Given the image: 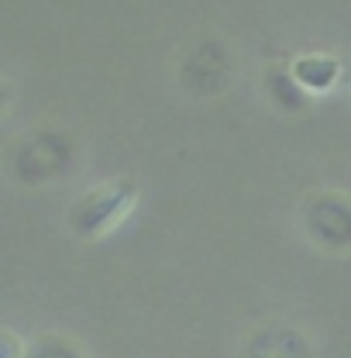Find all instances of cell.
Listing matches in <instances>:
<instances>
[{"label":"cell","instance_id":"cell-1","mask_svg":"<svg viewBox=\"0 0 351 358\" xmlns=\"http://www.w3.org/2000/svg\"><path fill=\"white\" fill-rule=\"evenodd\" d=\"M73 138L59 128H35L7 148V176L17 186H45L73 166Z\"/></svg>","mask_w":351,"mask_h":358},{"label":"cell","instance_id":"cell-6","mask_svg":"<svg viewBox=\"0 0 351 358\" xmlns=\"http://www.w3.org/2000/svg\"><path fill=\"white\" fill-rule=\"evenodd\" d=\"M262 90L265 100L282 114H303L310 107V90L293 76V66H286V62H268L265 66Z\"/></svg>","mask_w":351,"mask_h":358},{"label":"cell","instance_id":"cell-3","mask_svg":"<svg viewBox=\"0 0 351 358\" xmlns=\"http://www.w3.org/2000/svg\"><path fill=\"white\" fill-rule=\"evenodd\" d=\"M300 227L307 241L320 252L348 255L351 252V196L338 189L310 193L300 203Z\"/></svg>","mask_w":351,"mask_h":358},{"label":"cell","instance_id":"cell-8","mask_svg":"<svg viewBox=\"0 0 351 358\" xmlns=\"http://www.w3.org/2000/svg\"><path fill=\"white\" fill-rule=\"evenodd\" d=\"M24 358H87V348L66 334H42L24 348Z\"/></svg>","mask_w":351,"mask_h":358},{"label":"cell","instance_id":"cell-7","mask_svg":"<svg viewBox=\"0 0 351 358\" xmlns=\"http://www.w3.org/2000/svg\"><path fill=\"white\" fill-rule=\"evenodd\" d=\"M289 66H293V76H296L310 93H324V90L338 87V80H341V59L324 55V52L296 55Z\"/></svg>","mask_w":351,"mask_h":358},{"label":"cell","instance_id":"cell-4","mask_svg":"<svg viewBox=\"0 0 351 358\" xmlns=\"http://www.w3.org/2000/svg\"><path fill=\"white\" fill-rule=\"evenodd\" d=\"M179 83L186 93H196V96H214L220 90H227V83H231L227 45L217 38H203L200 45H193V52L179 66Z\"/></svg>","mask_w":351,"mask_h":358},{"label":"cell","instance_id":"cell-5","mask_svg":"<svg viewBox=\"0 0 351 358\" xmlns=\"http://www.w3.org/2000/svg\"><path fill=\"white\" fill-rule=\"evenodd\" d=\"M241 358H313V345L296 324L268 320L245 334Z\"/></svg>","mask_w":351,"mask_h":358},{"label":"cell","instance_id":"cell-9","mask_svg":"<svg viewBox=\"0 0 351 358\" xmlns=\"http://www.w3.org/2000/svg\"><path fill=\"white\" fill-rule=\"evenodd\" d=\"M3 345H7V352H3V358H24V348L28 345H21L10 331H3Z\"/></svg>","mask_w":351,"mask_h":358},{"label":"cell","instance_id":"cell-2","mask_svg":"<svg viewBox=\"0 0 351 358\" xmlns=\"http://www.w3.org/2000/svg\"><path fill=\"white\" fill-rule=\"evenodd\" d=\"M138 196H141V189H138V182L128 176L100 182V186L87 189V193L69 207V231H73L80 241H100L103 234H110L117 224L131 214Z\"/></svg>","mask_w":351,"mask_h":358}]
</instances>
